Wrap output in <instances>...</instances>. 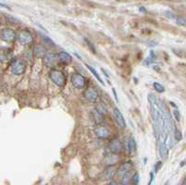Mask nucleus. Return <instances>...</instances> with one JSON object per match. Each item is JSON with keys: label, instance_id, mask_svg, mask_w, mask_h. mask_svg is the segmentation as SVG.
<instances>
[{"label": "nucleus", "instance_id": "obj_6", "mask_svg": "<svg viewBox=\"0 0 186 185\" xmlns=\"http://www.w3.org/2000/svg\"><path fill=\"white\" fill-rule=\"evenodd\" d=\"M95 135L99 138V139H103V140H106L108 138L111 137V131L109 130V128L105 126H102V125H98L95 129H94Z\"/></svg>", "mask_w": 186, "mask_h": 185}, {"label": "nucleus", "instance_id": "obj_34", "mask_svg": "<svg viewBox=\"0 0 186 185\" xmlns=\"http://www.w3.org/2000/svg\"><path fill=\"white\" fill-rule=\"evenodd\" d=\"M139 10H140L141 12H143V13H146V12H147V10H146L145 7H141Z\"/></svg>", "mask_w": 186, "mask_h": 185}, {"label": "nucleus", "instance_id": "obj_14", "mask_svg": "<svg viewBox=\"0 0 186 185\" xmlns=\"http://www.w3.org/2000/svg\"><path fill=\"white\" fill-rule=\"evenodd\" d=\"M169 146L164 140H159V154L163 159L168 158L169 156Z\"/></svg>", "mask_w": 186, "mask_h": 185}, {"label": "nucleus", "instance_id": "obj_5", "mask_svg": "<svg viewBox=\"0 0 186 185\" xmlns=\"http://www.w3.org/2000/svg\"><path fill=\"white\" fill-rule=\"evenodd\" d=\"M11 73L15 75H21L25 73V70H26V64L25 62L21 61V60H18L16 62H13V64L11 65Z\"/></svg>", "mask_w": 186, "mask_h": 185}, {"label": "nucleus", "instance_id": "obj_15", "mask_svg": "<svg viewBox=\"0 0 186 185\" xmlns=\"http://www.w3.org/2000/svg\"><path fill=\"white\" fill-rule=\"evenodd\" d=\"M104 162H105L106 166H117V164L119 162L118 154L110 153L109 154H107V155L105 156Z\"/></svg>", "mask_w": 186, "mask_h": 185}, {"label": "nucleus", "instance_id": "obj_8", "mask_svg": "<svg viewBox=\"0 0 186 185\" xmlns=\"http://www.w3.org/2000/svg\"><path fill=\"white\" fill-rule=\"evenodd\" d=\"M43 60H44V64L46 66H48L50 68H52L58 62V55L55 52L50 51V52L46 53V55L44 56Z\"/></svg>", "mask_w": 186, "mask_h": 185}, {"label": "nucleus", "instance_id": "obj_33", "mask_svg": "<svg viewBox=\"0 0 186 185\" xmlns=\"http://www.w3.org/2000/svg\"><path fill=\"white\" fill-rule=\"evenodd\" d=\"M112 90H113V93H114V95H115V99H116V101H117V102H118V98H117V93L116 89H115V88H113Z\"/></svg>", "mask_w": 186, "mask_h": 185}, {"label": "nucleus", "instance_id": "obj_12", "mask_svg": "<svg viewBox=\"0 0 186 185\" xmlns=\"http://www.w3.org/2000/svg\"><path fill=\"white\" fill-rule=\"evenodd\" d=\"M114 116H115V119L117 121V123L118 124V126L122 128H125L126 124V120L124 118V116L123 114L120 112V110L118 108H115L114 109Z\"/></svg>", "mask_w": 186, "mask_h": 185}, {"label": "nucleus", "instance_id": "obj_17", "mask_svg": "<svg viewBox=\"0 0 186 185\" xmlns=\"http://www.w3.org/2000/svg\"><path fill=\"white\" fill-rule=\"evenodd\" d=\"M58 60L60 62H63V63H70L73 61V58L71 56V54H69L66 51H61L58 54Z\"/></svg>", "mask_w": 186, "mask_h": 185}, {"label": "nucleus", "instance_id": "obj_1", "mask_svg": "<svg viewBox=\"0 0 186 185\" xmlns=\"http://www.w3.org/2000/svg\"><path fill=\"white\" fill-rule=\"evenodd\" d=\"M50 80L58 87L62 88L66 84V76L63 72L58 69H51L49 73Z\"/></svg>", "mask_w": 186, "mask_h": 185}, {"label": "nucleus", "instance_id": "obj_31", "mask_svg": "<svg viewBox=\"0 0 186 185\" xmlns=\"http://www.w3.org/2000/svg\"><path fill=\"white\" fill-rule=\"evenodd\" d=\"M85 40H86V42H87V43L88 44V47H89V49H90V50H92V52H93V53H95L96 51H95V49L93 48V45H92V43H90V42H89V41H88V40L87 39V38H86Z\"/></svg>", "mask_w": 186, "mask_h": 185}, {"label": "nucleus", "instance_id": "obj_29", "mask_svg": "<svg viewBox=\"0 0 186 185\" xmlns=\"http://www.w3.org/2000/svg\"><path fill=\"white\" fill-rule=\"evenodd\" d=\"M162 162L161 161H158L156 164H155V172H158L159 171V169L161 168V167H162Z\"/></svg>", "mask_w": 186, "mask_h": 185}, {"label": "nucleus", "instance_id": "obj_2", "mask_svg": "<svg viewBox=\"0 0 186 185\" xmlns=\"http://www.w3.org/2000/svg\"><path fill=\"white\" fill-rule=\"evenodd\" d=\"M16 38L23 46H28V45L32 44L33 41H34L33 35L29 31H27V30H21V31H20L16 35Z\"/></svg>", "mask_w": 186, "mask_h": 185}, {"label": "nucleus", "instance_id": "obj_19", "mask_svg": "<svg viewBox=\"0 0 186 185\" xmlns=\"http://www.w3.org/2000/svg\"><path fill=\"white\" fill-rule=\"evenodd\" d=\"M86 66H87V68H88V69L90 71V73H91V74H93V75H94V76H95V77L98 79V80H99V82H100L101 84H103V85H105V84H104V82H103V80L101 78L100 74H98V72L95 70V68H93L92 66H90L89 64H87V63H86Z\"/></svg>", "mask_w": 186, "mask_h": 185}, {"label": "nucleus", "instance_id": "obj_27", "mask_svg": "<svg viewBox=\"0 0 186 185\" xmlns=\"http://www.w3.org/2000/svg\"><path fill=\"white\" fill-rule=\"evenodd\" d=\"M172 114H173V116H174V117H175V119L177 120V121H180L181 120V114H180V112L176 109V110H174L173 112H172Z\"/></svg>", "mask_w": 186, "mask_h": 185}, {"label": "nucleus", "instance_id": "obj_23", "mask_svg": "<svg viewBox=\"0 0 186 185\" xmlns=\"http://www.w3.org/2000/svg\"><path fill=\"white\" fill-rule=\"evenodd\" d=\"M174 137H175V140H182V139H183V135H182V132L180 131V129L177 127V126H175V128H174Z\"/></svg>", "mask_w": 186, "mask_h": 185}, {"label": "nucleus", "instance_id": "obj_35", "mask_svg": "<svg viewBox=\"0 0 186 185\" xmlns=\"http://www.w3.org/2000/svg\"><path fill=\"white\" fill-rule=\"evenodd\" d=\"M107 185H118V183H117L116 181H111Z\"/></svg>", "mask_w": 186, "mask_h": 185}, {"label": "nucleus", "instance_id": "obj_25", "mask_svg": "<svg viewBox=\"0 0 186 185\" xmlns=\"http://www.w3.org/2000/svg\"><path fill=\"white\" fill-rule=\"evenodd\" d=\"M165 15H166L169 19H170V20H175V19H177L176 14H175L174 12H172L171 10H167V11L165 12Z\"/></svg>", "mask_w": 186, "mask_h": 185}, {"label": "nucleus", "instance_id": "obj_7", "mask_svg": "<svg viewBox=\"0 0 186 185\" xmlns=\"http://www.w3.org/2000/svg\"><path fill=\"white\" fill-rule=\"evenodd\" d=\"M84 97L89 102H96L98 101L99 94L97 92V89L94 87H88L84 91Z\"/></svg>", "mask_w": 186, "mask_h": 185}, {"label": "nucleus", "instance_id": "obj_30", "mask_svg": "<svg viewBox=\"0 0 186 185\" xmlns=\"http://www.w3.org/2000/svg\"><path fill=\"white\" fill-rule=\"evenodd\" d=\"M6 17H7V19L8 20V21H10V22H18V21H18L17 19L13 18L12 16H9V15L7 16V15Z\"/></svg>", "mask_w": 186, "mask_h": 185}, {"label": "nucleus", "instance_id": "obj_24", "mask_svg": "<svg viewBox=\"0 0 186 185\" xmlns=\"http://www.w3.org/2000/svg\"><path fill=\"white\" fill-rule=\"evenodd\" d=\"M131 182L133 185H139V183H140V175L139 173H134L131 177Z\"/></svg>", "mask_w": 186, "mask_h": 185}, {"label": "nucleus", "instance_id": "obj_9", "mask_svg": "<svg viewBox=\"0 0 186 185\" xmlns=\"http://www.w3.org/2000/svg\"><path fill=\"white\" fill-rule=\"evenodd\" d=\"M108 150L112 154H119L121 153V151H122V142H121V140L119 139L113 140L108 145Z\"/></svg>", "mask_w": 186, "mask_h": 185}, {"label": "nucleus", "instance_id": "obj_13", "mask_svg": "<svg viewBox=\"0 0 186 185\" xmlns=\"http://www.w3.org/2000/svg\"><path fill=\"white\" fill-rule=\"evenodd\" d=\"M135 151H136V140H135L134 137L130 136L126 140V154H131Z\"/></svg>", "mask_w": 186, "mask_h": 185}, {"label": "nucleus", "instance_id": "obj_20", "mask_svg": "<svg viewBox=\"0 0 186 185\" xmlns=\"http://www.w3.org/2000/svg\"><path fill=\"white\" fill-rule=\"evenodd\" d=\"M131 171L127 172L126 174H125L124 176L121 178V184L122 185H129L130 182H131Z\"/></svg>", "mask_w": 186, "mask_h": 185}, {"label": "nucleus", "instance_id": "obj_21", "mask_svg": "<svg viewBox=\"0 0 186 185\" xmlns=\"http://www.w3.org/2000/svg\"><path fill=\"white\" fill-rule=\"evenodd\" d=\"M95 109H96L97 111H99L100 113H102L103 115H104V114H106V113H107V108H106V106H105V104H104L103 102H100V103H98Z\"/></svg>", "mask_w": 186, "mask_h": 185}, {"label": "nucleus", "instance_id": "obj_28", "mask_svg": "<svg viewBox=\"0 0 186 185\" xmlns=\"http://www.w3.org/2000/svg\"><path fill=\"white\" fill-rule=\"evenodd\" d=\"M177 23L181 26H185V20L183 17H179L177 18Z\"/></svg>", "mask_w": 186, "mask_h": 185}, {"label": "nucleus", "instance_id": "obj_11", "mask_svg": "<svg viewBox=\"0 0 186 185\" xmlns=\"http://www.w3.org/2000/svg\"><path fill=\"white\" fill-rule=\"evenodd\" d=\"M117 166H107V168L104 169L103 173V177L104 180H112L117 174Z\"/></svg>", "mask_w": 186, "mask_h": 185}, {"label": "nucleus", "instance_id": "obj_3", "mask_svg": "<svg viewBox=\"0 0 186 185\" xmlns=\"http://www.w3.org/2000/svg\"><path fill=\"white\" fill-rule=\"evenodd\" d=\"M71 82H72L73 86L77 89H84L88 83L86 77L78 73H74L71 76Z\"/></svg>", "mask_w": 186, "mask_h": 185}, {"label": "nucleus", "instance_id": "obj_4", "mask_svg": "<svg viewBox=\"0 0 186 185\" xmlns=\"http://www.w3.org/2000/svg\"><path fill=\"white\" fill-rule=\"evenodd\" d=\"M0 38L7 43H12L16 40V33L11 28H3L0 31Z\"/></svg>", "mask_w": 186, "mask_h": 185}, {"label": "nucleus", "instance_id": "obj_32", "mask_svg": "<svg viewBox=\"0 0 186 185\" xmlns=\"http://www.w3.org/2000/svg\"><path fill=\"white\" fill-rule=\"evenodd\" d=\"M154 177H155L154 172H150V181H149L148 185H152V183H153V181H154Z\"/></svg>", "mask_w": 186, "mask_h": 185}, {"label": "nucleus", "instance_id": "obj_26", "mask_svg": "<svg viewBox=\"0 0 186 185\" xmlns=\"http://www.w3.org/2000/svg\"><path fill=\"white\" fill-rule=\"evenodd\" d=\"M42 38H43V40L46 42V44H48V45H50V47H52V46H54L55 44H54V42L49 37V36H42Z\"/></svg>", "mask_w": 186, "mask_h": 185}, {"label": "nucleus", "instance_id": "obj_22", "mask_svg": "<svg viewBox=\"0 0 186 185\" xmlns=\"http://www.w3.org/2000/svg\"><path fill=\"white\" fill-rule=\"evenodd\" d=\"M153 87H154V88H155L158 93H163V92L165 91L164 86H163L162 84L158 83V82H155V83L153 84Z\"/></svg>", "mask_w": 186, "mask_h": 185}, {"label": "nucleus", "instance_id": "obj_36", "mask_svg": "<svg viewBox=\"0 0 186 185\" xmlns=\"http://www.w3.org/2000/svg\"><path fill=\"white\" fill-rule=\"evenodd\" d=\"M0 7H6V8H8V9H9V7H8L7 5H6V4H3V3H0Z\"/></svg>", "mask_w": 186, "mask_h": 185}, {"label": "nucleus", "instance_id": "obj_16", "mask_svg": "<svg viewBox=\"0 0 186 185\" xmlns=\"http://www.w3.org/2000/svg\"><path fill=\"white\" fill-rule=\"evenodd\" d=\"M91 117H92L93 121L97 125H101L102 123H103V121H104V115H103L102 113H100L96 109H94L91 112Z\"/></svg>", "mask_w": 186, "mask_h": 185}, {"label": "nucleus", "instance_id": "obj_18", "mask_svg": "<svg viewBox=\"0 0 186 185\" xmlns=\"http://www.w3.org/2000/svg\"><path fill=\"white\" fill-rule=\"evenodd\" d=\"M46 49L43 47V46H36L35 49H34V54L36 58H44V56L46 55Z\"/></svg>", "mask_w": 186, "mask_h": 185}, {"label": "nucleus", "instance_id": "obj_10", "mask_svg": "<svg viewBox=\"0 0 186 185\" xmlns=\"http://www.w3.org/2000/svg\"><path fill=\"white\" fill-rule=\"evenodd\" d=\"M132 167H133V163L131 161H126V162L123 163L120 166V168L117 170V175H118V177H119V179H121L125 174H126L127 172H129L131 170Z\"/></svg>", "mask_w": 186, "mask_h": 185}]
</instances>
